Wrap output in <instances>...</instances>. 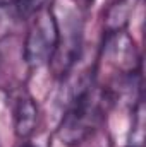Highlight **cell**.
I'll return each instance as SVG.
<instances>
[{
  "label": "cell",
  "mask_w": 146,
  "mask_h": 147,
  "mask_svg": "<svg viewBox=\"0 0 146 147\" xmlns=\"http://www.w3.org/2000/svg\"><path fill=\"white\" fill-rule=\"evenodd\" d=\"M103 103L105 92L95 86L91 77L79 82V87L72 92L59 127L60 140L67 146H77L88 139L102 118Z\"/></svg>",
  "instance_id": "cell-1"
},
{
  "label": "cell",
  "mask_w": 146,
  "mask_h": 147,
  "mask_svg": "<svg viewBox=\"0 0 146 147\" xmlns=\"http://www.w3.org/2000/svg\"><path fill=\"white\" fill-rule=\"evenodd\" d=\"M60 28L50 7H43L33 17V24L24 41V60L29 69H40L52 62L59 46Z\"/></svg>",
  "instance_id": "cell-2"
},
{
  "label": "cell",
  "mask_w": 146,
  "mask_h": 147,
  "mask_svg": "<svg viewBox=\"0 0 146 147\" xmlns=\"http://www.w3.org/2000/svg\"><path fill=\"white\" fill-rule=\"evenodd\" d=\"M38 121V106L35 99L28 94H21L14 105V128L19 139H28Z\"/></svg>",
  "instance_id": "cell-3"
},
{
  "label": "cell",
  "mask_w": 146,
  "mask_h": 147,
  "mask_svg": "<svg viewBox=\"0 0 146 147\" xmlns=\"http://www.w3.org/2000/svg\"><path fill=\"white\" fill-rule=\"evenodd\" d=\"M132 9H134V5L129 0H120L119 3H115L110 9L108 19H107V28L110 29V33H119L126 26L127 17H129Z\"/></svg>",
  "instance_id": "cell-4"
},
{
  "label": "cell",
  "mask_w": 146,
  "mask_h": 147,
  "mask_svg": "<svg viewBox=\"0 0 146 147\" xmlns=\"http://www.w3.org/2000/svg\"><path fill=\"white\" fill-rule=\"evenodd\" d=\"M48 0H12L10 9L16 19H33L38 12L46 7Z\"/></svg>",
  "instance_id": "cell-5"
},
{
  "label": "cell",
  "mask_w": 146,
  "mask_h": 147,
  "mask_svg": "<svg viewBox=\"0 0 146 147\" xmlns=\"http://www.w3.org/2000/svg\"><path fill=\"white\" fill-rule=\"evenodd\" d=\"M12 17H14V14L10 9V2L0 0V34H3V31L10 26Z\"/></svg>",
  "instance_id": "cell-6"
},
{
  "label": "cell",
  "mask_w": 146,
  "mask_h": 147,
  "mask_svg": "<svg viewBox=\"0 0 146 147\" xmlns=\"http://www.w3.org/2000/svg\"><path fill=\"white\" fill-rule=\"evenodd\" d=\"M21 147H35V146H31V144H23Z\"/></svg>",
  "instance_id": "cell-7"
},
{
  "label": "cell",
  "mask_w": 146,
  "mask_h": 147,
  "mask_svg": "<svg viewBox=\"0 0 146 147\" xmlns=\"http://www.w3.org/2000/svg\"><path fill=\"white\" fill-rule=\"evenodd\" d=\"M84 2H93V0H84Z\"/></svg>",
  "instance_id": "cell-8"
}]
</instances>
